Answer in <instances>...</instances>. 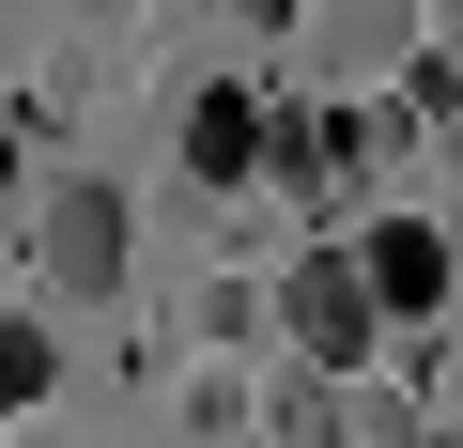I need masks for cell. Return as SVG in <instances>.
Listing matches in <instances>:
<instances>
[{
    "mask_svg": "<svg viewBox=\"0 0 463 448\" xmlns=\"http://www.w3.org/2000/svg\"><path fill=\"white\" fill-rule=\"evenodd\" d=\"M432 448H448V433H432Z\"/></svg>",
    "mask_w": 463,
    "mask_h": 448,
    "instance_id": "obj_11",
    "label": "cell"
},
{
    "mask_svg": "<svg viewBox=\"0 0 463 448\" xmlns=\"http://www.w3.org/2000/svg\"><path fill=\"white\" fill-rule=\"evenodd\" d=\"M279 325H294V356L340 386V371H371V340H386V294H371V263H355V248H309V263L279 279Z\"/></svg>",
    "mask_w": 463,
    "mask_h": 448,
    "instance_id": "obj_2",
    "label": "cell"
},
{
    "mask_svg": "<svg viewBox=\"0 0 463 448\" xmlns=\"http://www.w3.org/2000/svg\"><path fill=\"white\" fill-rule=\"evenodd\" d=\"M124 263H139V216H124L109 170L32 186V279H47V294H124Z\"/></svg>",
    "mask_w": 463,
    "mask_h": 448,
    "instance_id": "obj_1",
    "label": "cell"
},
{
    "mask_svg": "<svg viewBox=\"0 0 463 448\" xmlns=\"http://www.w3.org/2000/svg\"><path fill=\"white\" fill-rule=\"evenodd\" d=\"M263 155H279V124H263V93H232V78H201L185 93V170L232 201V186H263Z\"/></svg>",
    "mask_w": 463,
    "mask_h": 448,
    "instance_id": "obj_4",
    "label": "cell"
},
{
    "mask_svg": "<svg viewBox=\"0 0 463 448\" xmlns=\"http://www.w3.org/2000/svg\"><path fill=\"white\" fill-rule=\"evenodd\" d=\"M355 263H371L386 325H432V310H463V233H432V216H386V233H371Z\"/></svg>",
    "mask_w": 463,
    "mask_h": 448,
    "instance_id": "obj_3",
    "label": "cell"
},
{
    "mask_svg": "<svg viewBox=\"0 0 463 448\" xmlns=\"http://www.w3.org/2000/svg\"><path fill=\"white\" fill-rule=\"evenodd\" d=\"M279 448H340V386H325V371H309V386L279 402Z\"/></svg>",
    "mask_w": 463,
    "mask_h": 448,
    "instance_id": "obj_7",
    "label": "cell"
},
{
    "mask_svg": "<svg viewBox=\"0 0 463 448\" xmlns=\"http://www.w3.org/2000/svg\"><path fill=\"white\" fill-rule=\"evenodd\" d=\"M232 16H248V32H294V16H309V0H232Z\"/></svg>",
    "mask_w": 463,
    "mask_h": 448,
    "instance_id": "obj_8",
    "label": "cell"
},
{
    "mask_svg": "<svg viewBox=\"0 0 463 448\" xmlns=\"http://www.w3.org/2000/svg\"><path fill=\"white\" fill-rule=\"evenodd\" d=\"M0 371H16V402H47V386H62V325L16 310V325H0Z\"/></svg>",
    "mask_w": 463,
    "mask_h": 448,
    "instance_id": "obj_6",
    "label": "cell"
},
{
    "mask_svg": "<svg viewBox=\"0 0 463 448\" xmlns=\"http://www.w3.org/2000/svg\"><path fill=\"white\" fill-rule=\"evenodd\" d=\"M417 0H325V62H386Z\"/></svg>",
    "mask_w": 463,
    "mask_h": 448,
    "instance_id": "obj_5",
    "label": "cell"
},
{
    "mask_svg": "<svg viewBox=\"0 0 463 448\" xmlns=\"http://www.w3.org/2000/svg\"><path fill=\"white\" fill-rule=\"evenodd\" d=\"M93 16H124V0H93Z\"/></svg>",
    "mask_w": 463,
    "mask_h": 448,
    "instance_id": "obj_9",
    "label": "cell"
},
{
    "mask_svg": "<svg viewBox=\"0 0 463 448\" xmlns=\"http://www.w3.org/2000/svg\"><path fill=\"white\" fill-rule=\"evenodd\" d=\"M448 32H463V0H448Z\"/></svg>",
    "mask_w": 463,
    "mask_h": 448,
    "instance_id": "obj_10",
    "label": "cell"
}]
</instances>
